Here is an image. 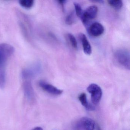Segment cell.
Listing matches in <instances>:
<instances>
[{
	"label": "cell",
	"mask_w": 130,
	"mask_h": 130,
	"mask_svg": "<svg viewBox=\"0 0 130 130\" xmlns=\"http://www.w3.org/2000/svg\"><path fill=\"white\" fill-rule=\"evenodd\" d=\"M32 130H43V129L41 127H36L35 128Z\"/></svg>",
	"instance_id": "cell-20"
},
{
	"label": "cell",
	"mask_w": 130,
	"mask_h": 130,
	"mask_svg": "<svg viewBox=\"0 0 130 130\" xmlns=\"http://www.w3.org/2000/svg\"><path fill=\"white\" fill-rule=\"evenodd\" d=\"M19 4L21 6L26 9H30L34 6L33 0H20L19 1Z\"/></svg>",
	"instance_id": "cell-16"
},
{
	"label": "cell",
	"mask_w": 130,
	"mask_h": 130,
	"mask_svg": "<svg viewBox=\"0 0 130 130\" xmlns=\"http://www.w3.org/2000/svg\"><path fill=\"white\" fill-rule=\"evenodd\" d=\"M67 36L70 41V43L72 46H73V47L75 49H77L78 47L77 42L74 36L71 33H68L67 35Z\"/></svg>",
	"instance_id": "cell-18"
},
{
	"label": "cell",
	"mask_w": 130,
	"mask_h": 130,
	"mask_svg": "<svg viewBox=\"0 0 130 130\" xmlns=\"http://www.w3.org/2000/svg\"><path fill=\"white\" fill-rule=\"evenodd\" d=\"M58 3L59 4H60L61 6V7H62V9H63V10L64 11V4H65L66 2H67V1H58Z\"/></svg>",
	"instance_id": "cell-19"
},
{
	"label": "cell",
	"mask_w": 130,
	"mask_h": 130,
	"mask_svg": "<svg viewBox=\"0 0 130 130\" xmlns=\"http://www.w3.org/2000/svg\"><path fill=\"white\" fill-rule=\"evenodd\" d=\"M78 99L83 106H84L86 108V109H87V110L93 111L95 109L94 106L90 105L88 102L86 93H81L79 95Z\"/></svg>",
	"instance_id": "cell-12"
},
{
	"label": "cell",
	"mask_w": 130,
	"mask_h": 130,
	"mask_svg": "<svg viewBox=\"0 0 130 130\" xmlns=\"http://www.w3.org/2000/svg\"><path fill=\"white\" fill-rule=\"evenodd\" d=\"M115 57L119 64L127 70H130L129 52L127 50L120 49L115 53Z\"/></svg>",
	"instance_id": "cell-4"
},
{
	"label": "cell",
	"mask_w": 130,
	"mask_h": 130,
	"mask_svg": "<svg viewBox=\"0 0 130 130\" xmlns=\"http://www.w3.org/2000/svg\"><path fill=\"white\" fill-rule=\"evenodd\" d=\"M98 7L95 5L91 6L87 8L84 11V20L82 22L84 25H86L89 20L94 19L97 16Z\"/></svg>",
	"instance_id": "cell-7"
},
{
	"label": "cell",
	"mask_w": 130,
	"mask_h": 130,
	"mask_svg": "<svg viewBox=\"0 0 130 130\" xmlns=\"http://www.w3.org/2000/svg\"><path fill=\"white\" fill-rule=\"evenodd\" d=\"M41 66L40 64L36 63L33 65L23 70L22 77L23 80H31L34 77L40 73Z\"/></svg>",
	"instance_id": "cell-2"
},
{
	"label": "cell",
	"mask_w": 130,
	"mask_h": 130,
	"mask_svg": "<svg viewBox=\"0 0 130 130\" xmlns=\"http://www.w3.org/2000/svg\"><path fill=\"white\" fill-rule=\"evenodd\" d=\"M75 9V13L77 17H79L83 22L84 16V11L83 10L79 4L76 3H74Z\"/></svg>",
	"instance_id": "cell-13"
},
{
	"label": "cell",
	"mask_w": 130,
	"mask_h": 130,
	"mask_svg": "<svg viewBox=\"0 0 130 130\" xmlns=\"http://www.w3.org/2000/svg\"><path fill=\"white\" fill-rule=\"evenodd\" d=\"M79 38L82 42L84 53L87 55H90L92 52V47L87 38L86 36L84 34L81 33L80 34Z\"/></svg>",
	"instance_id": "cell-11"
},
{
	"label": "cell",
	"mask_w": 130,
	"mask_h": 130,
	"mask_svg": "<svg viewBox=\"0 0 130 130\" xmlns=\"http://www.w3.org/2000/svg\"><path fill=\"white\" fill-rule=\"evenodd\" d=\"M6 83V72L3 66H0V89H3L4 88Z\"/></svg>",
	"instance_id": "cell-14"
},
{
	"label": "cell",
	"mask_w": 130,
	"mask_h": 130,
	"mask_svg": "<svg viewBox=\"0 0 130 130\" xmlns=\"http://www.w3.org/2000/svg\"><path fill=\"white\" fill-rule=\"evenodd\" d=\"M108 3L115 9L119 10L123 6V2L121 0H111L108 1Z\"/></svg>",
	"instance_id": "cell-15"
},
{
	"label": "cell",
	"mask_w": 130,
	"mask_h": 130,
	"mask_svg": "<svg viewBox=\"0 0 130 130\" xmlns=\"http://www.w3.org/2000/svg\"><path fill=\"white\" fill-rule=\"evenodd\" d=\"M105 31L103 26L99 22L93 23L89 28V31L92 36L98 37L102 35Z\"/></svg>",
	"instance_id": "cell-10"
},
{
	"label": "cell",
	"mask_w": 130,
	"mask_h": 130,
	"mask_svg": "<svg viewBox=\"0 0 130 130\" xmlns=\"http://www.w3.org/2000/svg\"><path fill=\"white\" fill-rule=\"evenodd\" d=\"M23 90L25 95L29 101L35 99V93L31 80H24L23 83Z\"/></svg>",
	"instance_id": "cell-9"
},
{
	"label": "cell",
	"mask_w": 130,
	"mask_h": 130,
	"mask_svg": "<svg viewBox=\"0 0 130 130\" xmlns=\"http://www.w3.org/2000/svg\"><path fill=\"white\" fill-rule=\"evenodd\" d=\"M87 90L91 94L93 103L95 105L98 104L102 95V91L100 87L95 84H91L87 87Z\"/></svg>",
	"instance_id": "cell-6"
},
{
	"label": "cell",
	"mask_w": 130,
	"mask_h": 130,
	"mask_svg": "<svg viewBox=\"0 0 130 130\" xmlns=\"http://www.w3.org/2000/svg\"><path fill=\"white\" fill-rule=\"evenodd\" d=\"M15 52L13 46L6 43L0 44V66H3Z\"/></svg>",
	"instance_id": "cell-3"
},
{
	"label": "cell",
	"mask_w": 130,
	"mask_h": 130,
	"mask_svg": "<svg viewBox=\"0 0 130 130\" xmlns=\"http://www.w3.org/2000/svg\"><path fill=\"white\" fill-rule=\"evenodd\" d=\"M93 2H96V3H104V1H93Z\"/></svg>",
	"instance_id": "cell-21"
},
{
	"label": "cell",
	"mask_w": 130,
	"mask_h": 130,
	"mask_svg": "<svg viewBox=\"0 0 130 130\" xmlns=\"http://www.w3.org/2000/svg\"><path fill=\"white\" fill-rule=\"evenodd\" d=\"M19 25L24 37L29 41L32 40V27L31 21L28 16L22 12H17Z\"/></svg>",
	"instance_id": "cell-1"
},
{
	"label": "cell",
	"mask_w": 130,
	"mask_h": 130,
	"mask_svg": "<svg viewBox=\"0 0 130 130\" xmlns=\"http://www.w3.org/2000/svg\"><path fill=\"white\" fill-rule=\"evenodd\" d=\"M39 85L43 90L53 95H58L63 93V90L59 89L52 84L43 80L39 81Z\"/></svg>",
	"instance_id": "cell-8"
},
{
	"label": "cell",
	"mask_w": 130,
	"mask_h": 130,
	"mask_svg": "<svg viewBox=\"0 0 130 130\" xmlns=\"http://www.w3.org/2000/svg\"><path fill=\"white\" fill-rule=\"evenodd\" d=\"M76 20L75 14L74 11L71 12L67 16L65 19V22L66 24L69 25H73Z\"/></svg>",
	"instance_id": "cell-17"
},
{
	"label": "cell",
	"mask_w": 130,
	"mask_h": 130,
	"mask_svg": "<svg viewBox=\"0 0 130 130\" xmlns=\"http://www.w3.org/2000/svg\"><path fill=\"white\" fill-rule=\"evenodd\" d=\"M95 122L90 118L83 117L77 121L74 126L75 130H94Z\"/></svg>",
	"instance_id": "cell-5"
}]
</instances>
